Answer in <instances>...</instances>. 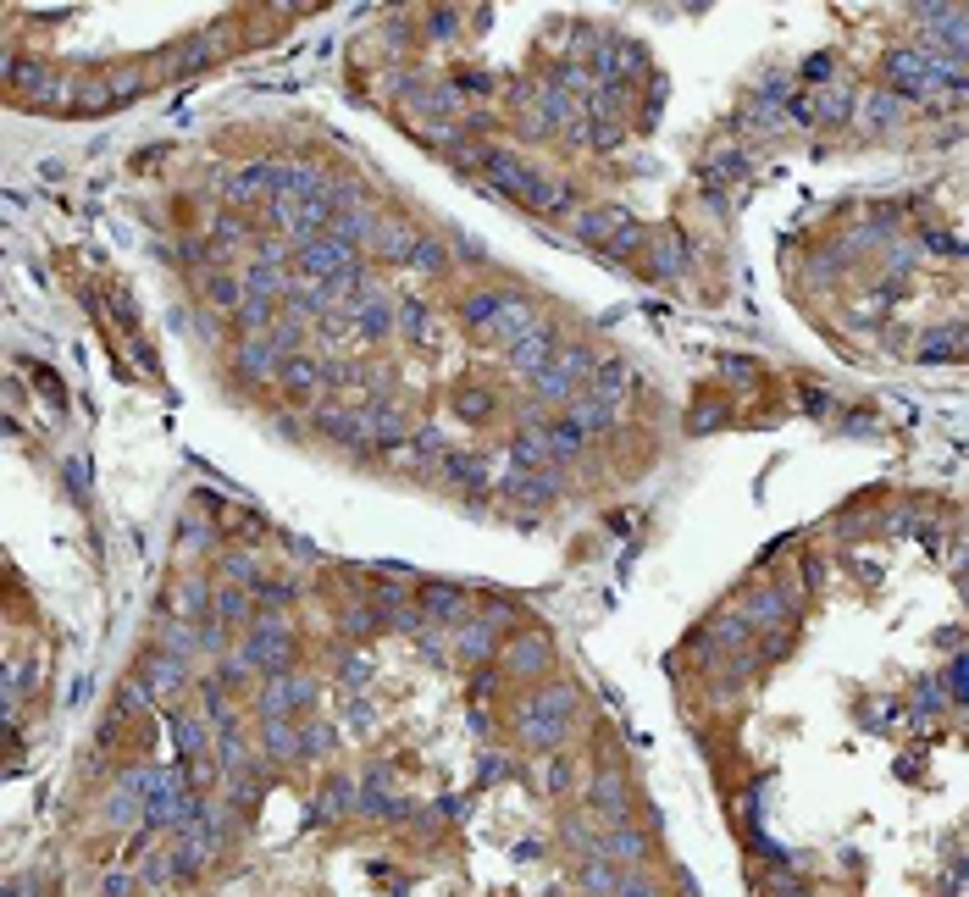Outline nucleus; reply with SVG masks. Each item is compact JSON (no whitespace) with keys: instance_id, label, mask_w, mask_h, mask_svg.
Here are the masks:
<instances>
[{"instance_id":"9d476101","label":"nucleus","mask_w":969,"mask_h":897,"mask_svg":"<svg viewBox=\"0 0 969 897\" xmlns=\"http://www.w3.org/2000/svg\"><path fill=\"white\" fill-rule=\"evenodd\" d=\"M554 488H560L554 471H510V477H504V493H510L515 504H527V510H543V504L554 499Z\"/></svg>"},{"instance_id":"a878e982","label":"nucleus","mask_w":969,"mask_h":897,"mask_svg":"<svg viewBox=\"0 0 969 897\" xmlns=\"http://www.w3.org/2000/svg\"><path fill=\"white\" fill-rule=\"evenodd\" d=\"M626 383H632V371H626L621 360H599V366H593V394L610 399V405L626 394Z\"/></svg>"},{"instance_id":"473e14b6","label":"nucleus","mask_w":969,"mask_h":897,"mask_svg":"<svg viewBox=\"0 0 969 897\" xmlns=\"http://www.w3.org/2000/svg\"><path fill=\"white\" fill-rule=\"evenodd\" d=\"M449 405H455V410H460V421H482V416H488V405H493V399H488V394H482V388H477V383H460V388H455V394H449Z\"/></svg>"},{"instance_id":"f8f14e48","label":"nucleus","mask_w":969,"mask_h":897,"mask_svg":"<svg viewBox=\"0 0 969 897\" xmlns=\"http://www.w3.org/2000/svg\"><path fill=\"white\" fill-rule=\"evenodd\" d=\"M438 471H443L449 482H460L466 493H488V482H493L488 460H482V455H466V449H449V455L438 460Z\"/></svg>"},{"instance_id":"dca6fc26","label":"nucleus","mask_w":969,"mask_h":897,"mask_svg":"<svg viewBox=\"0 0 969 897\" xmlns=\"http://www.w3.org/2000/svg\"><path fill=\"white\" fill-rule=\"evenodd\" d=\"M554 455H549V438H543V427H527L521 438L510 443V471H549Z\"/></svg>"},{"instance_id":"423d86ee","label":"nucleus","mask_w":969,"mask_h":897,"mask_svg":"<svg viewBox=\"0 0 969 897\" xmlns=\"http://www.w3.org/2000/svg\"><path fill=\"white\" fill-rule=\"evenodd\" d=\"M311 427L322 432V438L344 443V449H371L366 438V416H360V405H322L311 416Z\"/></svg>"},{"instance_id":"a211bd4d","label":"nucleus","mask_w":969,"mask_h":897,"mask_svg":"<svg viewBox=\"0 0 969 897\" xmlns=\"http://www.w3.org/2000/svg\"><path fill=\"white\" fill-rule=\"evenodd\" d=\"M261 737H266V759H300L305 754V731H294V720H261Z\"/></svg>"},{"instance_id":"6ab92c4d","label":"nucleus","mask_w":969,"mask_h":897,"mask_svg":"<svg viewBox=\"0 0 969 897\" xmlns=\"http://www.w3.org/2000/svg\"><path fill=\"white\" fill-rule=\"evenodd\" d=\"M958 355H969V327H936V333L920 344L925 366H942V360H958Z\"/></svg>"},{"instance_id":"1a4fd4ad","label":"nucleus","mask_w":969,"mask_h":897,"mask_svg":"<svg viewBox=\"0 0 969 897\" xmlns=\"http://www.w3.org/2000/svg\"><path fill=\"white\" fill-rule=\"evenodd\" d=\"M510 355V366L521 371V377H538V371H549V360L560 355V344H554V327H538V333H527L521 344L504 349Z\"/></svg>"},{"instance_id":"4c0bfd02","label":"nucleus","mask_w":969,"mask_h":897,"mask_svg":"<svg viewBox=\"0 0 969 897\" xmlns=\"http://www.w3.org/2000/svg\"><path fill=\"white\" fill-rule=\"evenodd\" d=\"M859 117L870 122V128H886V122H898V100H892V95H870L859 106Z\"/></svg>"},{"instance_id":"2eb2a0df","label":"nucleus","mask_w":969,"mask_h":897,"mask_svg":"<svg viewBox=\"0 0 969 897\" xmlns=\"http://www.w3.org/2000/svg\"><path fill=\"white\" fill-rule=\"evenodd\" d=\"M277 355H283V349H277L272 344V338H244V344H239V355H233V360H239V371H244V377H261V383H266V377H277V371H283V366H277Z\"/></svg>"},{"instance_id":"bb28decb","label":"nucleus","mask_w":969,"mask_h":897,"mask_svg":"<svg viewBox=\"0 0 969 897\" xmlns=\"http://www.w3.org/2000/svg\"><path fill=\"white\" fill-rule=\"evenodd\" d=\"M643 853H648V842L637 837V831H626V826H615L610 837H604V859H621V864H643Z\"/></svg>"},{"instance_id":"79ce46f5","label":"nucleus","mask_w":969,"mask_h":897,"mask_svg":"<svg viewBox=\"0 0 969 897\" xmlns=\"http://www.w3.org/2000/svg\"><path fill=\"white\" fill-rule=\"evenodd\" d=\"M266 338H272V344L288 355V349H300V322H294V316H277V322H272V333H266Z\"/></svg>"},{"instance_id":"5701e85b","label":"nucleus","mask_w":969,"mask_h":897,"mask_svg":"<svg viewBox=\"0 0 969 897\" xmlns=\"http://www.w3.org/2000/svg\"><path fill=\"white\" fill-rule=\"evenodd\" d=\"M167 731H172V748H178L189 765H194V759H205V726H200L194 715H172Z\"/></svg>"},{"instance_id":"0eeeda50","label":"nucleus","mask_w":969,"mask_h":897,"mask_svg":"<svg viewBox=\"0 0 969 897\" xmlns=\"http://www.w3.org/2000/svg\"><path fill=\"white\" fill-rule=\"evenodd\" d=\"M316 698V682L311 676H277L272 687L261 693V720H288L294 709H305Z\"/></svg>"},{"instance_id":"c85d7f7f","label":"nucleus","mask_w":969,"mask_h":897,"mask_svg":"<svg viewBox=\"0 0 969 897\" xmlns=\"http://www.w3.org/2000/svg\"><path fill=\"white\" fill-rule=\"evenodd\" d=\"M493 643H499V632H493L488 621H471L466 632L455 637V648H460V659H488L493 654Z\"/></svg>"},{"instance_id":"cd10ccee","label":"nucleus","mask_w":969,"mask_h":897,"mask_svg":"<svg viewBox=\"0 0 969 897\" xmlns=\"http://www.w3.org/2000/svg\"><path fill=\"white\" fill-rule=\"evenodd\" d=\"M205 299H211L216 311H239V305H244V283H239V277H228V272H211V277H205Z\"/></svg>"},{"instance_id":"4468645a","label":"nucleus","mask_w":969,"mask_h":897,"mask_svg":"<svg viewBox=\"0 0 969 897\" xmlns=\"http://www.w3.org/2000/svg\"><path fill=\"white\" fill-rule=\"evenodd\" d=\"M277 383H283L294 399H305V394H316V388L327 383V366L322 360H305V355H288L283 371H277Z\"/></svg>"},{"instance_id":"ddd939ff","label":"nucleus","mask_w":969,"mask_h":897,"mask_svg":"<svg viewBox=\"0 0 969 897\" xmlns=\"http://www.w3.org/2000/svg\"><path fill=\"white\" fill-rule=\"evenodd\" d=\"M360 416H366V438L371 443L399 449V438H405V416L394 410V399H371V405H360Z\"/></svg>"},{"instance_id":"a19ab883","label":"nucleus","mask_w":969,"mask_h":897,"mask_svg":"<svg viewBox=\"0 0 969 897\" xmlns=\"http://www.w3.org/2000/svg\"><path fill=\"white\" fill-rule=\"evenodd\" d=\"M233 244H244V228L233 222V216H216V228H211V250H233Z\"/></svg>"},{"instance_id":"8fccbe9b","label":"nucleus","mask_w":969,"mask_h":897,"mask_svg":"<svg viewBox=\"0 0 969 897\" xmlns=\"http://www.w3.org/2000/svg\"><path fill=\"white\" fill-rule=\"evenodd\" d=\"M621 897H659V892L643 881V875H626V881H621Z\"/></svg>"},{"instance_id":"72a5a7b5","label":"nucleus","mask_w":969,"mask_h":897,"mask_svg":"<svg viewBox=\"0 0 969 897\" xmlns=\"http://www.w3.org/2000/svg\"><path fill=\"white\" fill-rule=\"evenodd\" d=\"M194 648H200V632H189V626H183V621L161 626V654H172V659H189Z\"/></svg>"},{"instance_id":"a18cd8bd","label":"nucleus","mask_w":969,"mask_h":897,"mask_svg":"<svg viewBox=\"0 0 969 897\" xmlns=\"http://www.w3.org/2000/svg\"><path fill=\"white\" fill-rule=\"evenodd\" d=\"M920 704H925V709H942V704H947V687L936 682V676H931V682H920Z\"/></svg>"},{"instance_id":"e433bc0d","label":"nucleus","mask_w":969,"mask_h":897,"mask_svg":"<svg viewBox=\"0 0 969 897\" xmlns=\"http://www.w3.org/2000/svg\"><path fill=\"white\" fill-rule=\"evenodd\" d=\"M250 593H255L261 610H288V604H294V587H288V582H255Z\"/></svg>"},{"instance_id":"20e7f679","label":"nucleus","mask_w":969,"mask_h":897,"mask_svg":"<svg viewBox=\"0 0 969 897\" xmlns=\"http://www.w3.org/2000/svg\"><path fill=\"white\" fill-rule=\"evenodd\" d=\"M565 731H571V687H543L538 698H527V709H521L527 748H554Z\"/></svg>"},{"instance_id":"c9c22d12","label":"nucleus","mask_w":969,"mask_h":897,"mask_svg":"<svg viewBox=\"0 0 969 897\" xmlns=\"http://www.w3.org/2000/svg\"><path fill=\"white\" fill-rule=\"evenodd\" d=\"M410 266H421V272H438V266H443V239H438V233H421L416 250H410Z\"/></svg>"},{"instance_id":"de8ad7c7","label":"nucleus","mask_w":969,"mask_h":897,"mask_svg":"<svg viewBox=\"0 0 969 897\" xmlns=\"http://www.w3.org/2000/svg\"><path fill=\"white\" fill-rule=\"evenodd\" d=\"M449 244H455V255H460V261H471V266L482 261V244H477V239H466V233H455Z\"/></svg>"},{"instance_id":"37998d69","label":"nucleus","mask_w":969,"mask_h":897,"mask_svg":"<svg viewBox=\"0 0 969 897\" xmlns=\"http://www.w3.org/2000/svg\"><path fill=\"white\" fill-rule=\"evenodd\" d=\"M338 742V731L327 726V720H316V726H305V754H327Z\"/></svg>"},{"instance_id":"39448f33","label":"nucleus","mask_w":969,"mask_h":897,"mask_svg":"<svg viewBox=\"0 0 969 897\" xmlns=\"http://www.w3.org/2000/svg\"><path fill=\"white\" fill-rule=\"evenodd\" d=\"M587 377H593L587 349H560V355L549 360V371L532 377V394H538V399H571V388H582Z\"/></svg>"},{"instance_id":"f3484780","label":"nucleus","mask_w":969,"mask_h":897,"mask_svg":"<svg viewBox=\"0 0 969 897\" xmlns=\"http://www.w3.org/2000/svg\"><path fill=\"white\" fill-rule=\"evenodd\" d=\"M538 327H543V322H532V311H527V305H521V299H510V305H504V316H499V322H493L482 338H493V344H504V349H510V344H521L527 333H538Z\"/></svg>"},{"instance_id":"393cba45","label":"nucleus","mask_w":969,"mask_h":897,"mask_svg":"<svg viewBox=\"0 0 969 897\" xmlns=\"http://www.w3.org/2000/svg\"><path fill=\"white\" fill-rule=\"evenodd\" d=\"M510 299H515V294H471V299H466V322L477 327V333H488V327L504 316V305H510Z\"/></svg>"},{"instance_id":"c03bdc74","label":"nucleus","mask_w":969,"mask_h":897,"mask_svg":"<svg viewBox=\"0 0 969 897\" xmlns=\"http://www.w3.org/2000/svg\"><path fill=\"white\" fill-rule=\"evenodd\" d=\"M953 698H958V704H969V654L953 665Z\"/></svg>"},{"instance_id":"c756f323","label":"nucleus","mask_w":969,"mask_h":897,"mask_svg":"<svg viewBox=\"0 0 969 897\" xmlns=\"http://www.w3.org/2000/svg\"><path fill=\"white\" fill-rule=\"evenodd\" d=\"M355 803H360V792L349 787L344 776H333V781L322 787V803H316V809H322V820H333V814H349Z\"/></svg>"},{"instance_id":"3c124183","label":"nucleus","mask_w":969,"mask_h":897,"mask_svg":"<svg viewBox=\"0 0 969 897\" xmlns=\"http://www.w3.org/2000/svg\"><path fill=\"white\" fill-rule=\"evenodd\" d=\"M183 538H189V549H205V543H211V527H205V521H189Z\"/></svg>"},{"instance_id":"f704fd0d","label":"nucleus","mask_w":969,"mask_h":897,"mask_svg":"<svg viewBox=\"0 0 969 897\" xmlns=\"http://www.w3.org/2000/svg\"><path fill=\"white\" fill-rule=\"evenodd\" d=\"M543 438H549V455H554V460H565V455H576V449H582V438H587V432H576L571 421H554V427H543Z\"/></svg>"},{"instance_id":"f03ea898","label":"nucleus","mask_w":969,"mask_h":897,"mask_svg":"<svg viewBox=\"0 0 969 897\" xmlns=\"http://www.w3.org/2000/svg\"><path fill=\"white\" fill-rule=\"evenodd\" d=\"M482 178H488L499 194H510V200L532 205V211H543V216H565V211L576 205L565 189L543 183L538 172L527 167V161L515 156V150H488V156H482Z\"/></svg>"},{"instance_id":"b1692460","label":"nucleus","mask_w":969,"mask_h":897,"mask_svg":"<svg viewBox=\"0 0 969 897\" xmlns=\"http://www.w3.org/2000/svg\"><path fill=\"white\" fill-rule=\"evenodd\" d=\"M648 261H654V272H659V277H682L687 250H682V239H676V233H659V239H654V250H648Z\"/></svg>"},{"instance_id":"4be33fe9","label":"nucleus","mask_w":969,"mask_h":897,"mask_svg":"<svg viewBox=\"0 0 969 897\" xmlns=\"http://www.w3.org/2000/svg\"><path fill=\"white\" fill-rule=\"evenodd\" d=\"M565 421H571L576 432H599V427H610V421H615V405H610V399H599V394H587V399H576V405L565 410Z\"/></svg>"},{"instance_id":"58836bf2","label":"nucleus","mask_w":969,"mask_h":897,"mask_svg":"<svg viewBox=\"0 0 969 897\" xmlns=\"http://www.w3.org/2000/svg\"><path fill=\"white\" fill-rule=\"evenodd\" d=\"M222 576L239 582V587H255V582H261V565H255L250 554H228V560H222Z\"/></svg>"},{"instance_id":"09e8293b","label":"nucleus","mask_w":969,"mask_h":897,"mask_svg":"<svg viewBox=\"0 0 969 897\" xmlns=\"http://www.w3.org/2000/svg\"><path fill=\"white\" fill-rule=\"evenodd\" d=\"M366 659H344V687H366Z\"/></svg>"},{"instance_id":"49530a36","label":"nucleus","mask_w":969,"mask_h":897,"mask_svg":"<svg viewBox=\"0 0 969 897\" xmlns=\"http://www.w3.org/2000/svg\"><path fill=\"white\" fill-rule=\"evenodd\" d=\"M543 787H549V792H565V787H571V770H565L560 759H554V765L543 770Z\"/></svg>"},{"instance_id":"ea45409f","label":"nucleus","mask_w":969,"mask_h":897,"mask_svg":"<svg viewBox=\"0 0 969 897\" xmlns=\"http://www.w3.org/2000/svg\"><path fill=\"white\" fill-rule=\"evenodd\" d=\"M427 305H421V299H399V322H405V333L410 338H427Z\"/></svg>"},{"instance_id":"7ed1b4c3","label":"nucleus","mask_w":969,"mask_h":897,"mask_svg":"<svg viewBox=\"0 0 969 897\" xmlns=\"http://www.w3.org/2000/svg\"><path fill=\"white\" fill-rule=\"evenodd\" d=\"M239 659H244V670H261L266 682H277V676H288V659H294V632L277 615H261L255 632L244 637Z\"/></svg>"},{"instance_id":"7c9ffc66","label":"nucleus","mask_w":969,"mask_h":897,"mask_svg":"<svg viewBox=\"0 0 969 897\" xmlns=\"http://www.w3.org/2000/svg\"><path fill=\"white\" fill-rule=\"evenodd\" d=\"M250 604H255V593L250 587H216V621H244L250 615Z\"/></svg>"},{"instance_id":"9b49d317","label":"nucleus","mask_w":969,"mask_h":897,"mask_svg":"<svg viewBox=\"0 0 969 897\" xmlns=\"http://www.w3.org/2000/svg\"><path fill=\"white\" fill-rule=\"evenodd\" d=\"M587 803H593V809H599L604 820H615V826L626 820V781L615 776V765H604L599 776L587 781Z\"/></svg>"},{"instance_id":"412c9836","label":"nucleus","mask_w":969,"mask_h":897,"mask_svg":"<svg viewBox=\"0 0 969 897\" xmlns=\"http://www.w3.org/2000/svg\"><path fill=\"white\" fill-rule=\"evenodd\" d=\"M421 233L410 228H394V222H377V233H371V250L383 255V261H410V250H416Z\"/></svg>"},{"instance_id":"aec40b11","label":"nucleus","mask_w":969,"mask_h":897,"mask_svg":"<svg viewBox=\"0 0 969 897\" xmlns=\"http://www.w3.org/2000/svg\"><path fill=\"white\" fill-rule=\"evenodd\" d=\"M504 659H510V670H527V676H538V670H549L554 648L543 643L538 632H521V637L510 643V654H504Z\"/></svg>"},{"instance_id":"2f4dec72","label":"nucleus","mask_w":969,"mask_h":897,"mask_svg":"<svg viewBox=\"0 0 969 897\" xmlns=\"http://www.w3.org/2000/svg\"><path fill=\"white\" fill-rule=\"evenodd\" d=\"M421 615L455 621V615H460V587H421Z\"/></svg>"},{"instance_id":"6e6552de","label":"nucleus","mask_w":969,"mask_h":897,"mask_svg":"<svg viewBox=\"0 0 969 897\" xmlns=\"http://www.w3.org/2000/svg\"><path fill=\"white\" fill-rule=\"evenodd\" d=\"M133 682L144 687V698H178L183 693V659H172V654H161V648H156V654L139 665Z\"/></svg>"},{"instance_id":"f257e3e1","label":"nucleus","mask_w":969,"mask_h":897,"mask_svg":"<svg viewBox=\"0 0 969 897\" xmlns=\"http://www.w3.org/2000/svg\"><path fill=\"white\" fill-rule=\"evenodd\" d=\"M886 84L898 89V95L909 100H925V95H942V89H964L969 84V67L958 50H898V56H886Z\"/></svg>"},{"instance_id":"864d4df0","label":"nucleus","mask_w":969,"mask_h":897,"mask_svg":"<svg viewBox=\"0 0 969 897\" xmlns=\"http://www.w3.org/2000/svg\"><path fill=\"white\" fill-rule=\"evenodd\" d=\"M106 892H111V897L133 892V875H106Z\"/></svg>"},{"instance_id":"603ef678","label":"nucleus","mask_w":969,"mask_h":897,"mask_svg":"<svg viewBox=\"0 0 969 897\" xmlns=\"http://www.w3.org/2000/svg\"><path fill=\"white\" fill-rule=\"evenodd\" d=\"M427 28H432V34H455V12H432Z\"/></svg>"}]
</instances>
